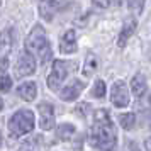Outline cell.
<instances>
[{"label": "cell", "instance_id": "obj_17", "mask_svg": "<svg viewBox=\"0 0 151 151\" xmlns=\"http://www.w3.org/2000/svg\"><path fill=\"white\" fill-rule=\"evenodd\" d=\"M107 93V87H105V82L104 80H97L93 83V88H92V97H95V99H104Z\"/></svg>", "mask_w": 151, "mask_h": 151}, {"label": "cell", "instance_id": "obj_15", "mask_svg": "<svg viewBox=\"0 0 151 151\" xmlns=\"http://www.w3.org/2000/svg\"><path fill=\"white\" fill-rule=\"evenodd\" d=\"M97 68H99V60H97V56L93 53H90L87 56V60H85V65H83V75L92 76L97 71Z\"/></svg>", "mask_w": 151, "mask_h": 151}, {"label": "cell", "instance_id": "obj_12", "mask_svg": "<svg viewBox=\"0 0 151 151\" xmlns=\"http://www.w3.org/2000/svg\"><path fill=\"white\" fill-rule=\"evenodd\" d=\"M17 93H19V97H21L22 100L32 102L36 97H37V85H36V82H24L19 85Z\"/></svg>", "mask_w": 151, "mask_h": 151}, {"label": "cell", "instance_id": "obj_26", "mask_svg": "<svg viewBox=\"0 0 151 151\" xmlns=\"http://www.w3.org/2000/svg\"><path fill=\"white\" fill-rule=\"evenodd\" d=\"M0 144H2V136H0Z\"/></svg>", "mask_w": 151, "mask_h": 151}, {"label": "cell", "instance_id": "obj_20", "mask_svg": "<svg viewBox=\"0 0 151 151\" xmlns=\"http://www.w3.org/2000/svg\"><path fill=\"white\" fill-rule=\"evenodd\" d=\"M144 2L146 0H129V9L134 12V14H141L144 7Z\"/></svg>", "mask_w": 151, "mask_h": 151}, {"label": "cell", "instance_id": "obj_24", "mask_svg": "<svg viewBox=\"0 0 151 151\" xmlns=\"http://www.w3.org/2000/svg\"><path fill=\"white\" fill-rule=\"evenodd\" d=\"M144 148H146V151H150V139L144 141Z\"/></svg>", "mask_w": 151, "mask_h": 151}, {"label": "cell", "instance_id": "obj_7", "mask_svg": "<svg viewBox=\"0 0 151 151\" xmlns=\"http://www.w3.org/2000/svg\"><path fill=\"white\" fill-rule=\"evenodd\" d=\"M39 110V124L42 131H51L55 127V109L48 102H42L37 105Z\"/></svg>", "mask_w": 151, "mask_h": 151}, {"label": "cell", "instance_id": "obj_18", "mask_svg": "<svg viewBox=\"0 0 151 151\" xmlns=\"http://www.w3.org/2000/svg\"><path fill=\"white\" fill-rule=\"evenodd\" d=\"M10 46H12V36H10V31L0 32V53L9 51Z\"/></svg>", "mask_w": 151, "mask_h": 151}, {"label": "cell", "instance_id": "obj_11", "mask_svg": "<svg viewBox=\"0 0 151 151\" xmlns=\"http://www.w3.org/2000/svg\"><path fill=\"white\" fill-rule=\"evenodd\" d=\"M136 27H137L136 19H129V21L124 24L122 29H121V32H119V37H117V46H119V48H124V46L127 44V41L131 39V36L134 34Z\"/></svg>", "mask_w": 151, "mask_h": 151}, {"label": "cell", "instance_id": "obj_23", "mask_svg": "<svg viewBox=\"0 0 151 151\" xmlns=\"http://www.w3.org/2000/svg\"><path fill=\"white\" fill-rule=\"evenodd\" d=\"M9 68V58L7 56H0V71H5Z\"/></svg>", "mask_w": 151, "mask_h": 151}, {"label": "cell", "instance_id": "obj_4", "mask_svg": "<svg viewBox=\"0 0 151 151\" xmlns=\"http://www.w3.org/2000/svg\"><path fill=\"white\" fill-rule=\"evenodd\" d=\"M75 68H76V65L73 61H65V60H56V61H53L51 73L48 75V80H46L49 90H53V92L60 90L61 83L70 75V71H75Z\"/></svg>", "mask_w": 151, "mask_h": 151}, {"label": "cell", "instance_id": "obj_16", "mask_svg": "<svg viewBox=\"0 0 151 151\" xmlns=\"http://www.w3.org/2000/svg\"><path fill=\"white\" fill-rule=\"evenodd\" d=\"M119 124L122 126L126 131H131L136 124V116L132 112H127V114H121L119 116Z\"/></svg>", "mask_w": 151, "mask_h": 151}, {"label": "cell", "instance_id": "obj_8", "mask_svg": "<svg viewBox=\"0 0 151 151\" xmlns=\"http://www.w3.org/2000/svg\"><path fill=\"white\" fill-rule=\"evenodd\" d=\"M83 88H85V83L83 82H80V80H71L66 87L61 88L60 97H61V100H65V102H73V100H76L80 97Z\"/></svg>", "mask_w": 151, "mask_h": 151}, {"label": "cell", "instance_id": "obj_3", "mask_svg": "<svg viewBox=\"0 0 151 151\" xmlns=\"http://www.w3.org/2000/svg\"><path fill=\"white\" fill-rule=\"evenodd\" d=\"M34 114L29 109H19L17 112H14V116L9 119V132L12 137H22L32 132L34 129Z\"/></svg>", "mask_w": 151, "mask_h": 151}, {"label": "cell", "instance_id": "obj_2", "mask_svg": "<svg viewBox=\"0 0 151 151\" xmlns=\"http://www.w3.org/2000/svg\"><path fill=\"white\" fill-rule=\"evenodd\" d=\"M26 51L34 58H37L41 65H46L51 60V56H53L51 44H49L48 36L41 26H34V29L29 32L27 39H26Z\"/></svg>", "mask_w": 151, "mask_h": 151}, {"label": "cell", "instance_id": "obj_14", "mask_svg": "<svg viewBox=\"0 0 151 151\" xmlns=\"http://www.w3.org/2000/svg\"><path fill=\"white\" fill-rule=\"evenodd\" d=\"M76 132V127L73 126V124H60V127H58V131H56V134H58V137L61 139V141H70L71 137L75 136Z\"/></svg>", "mask_w": 151, "mask_h": 151}, {"label": "cell", "instance_id": "obj_25", "mask_svg": "<svg viewBox=\"0 0 151 151\" xmlns=\"http://www.w3.org/2000/svg\"><path fill=\"white\" fill-rule=\"evenodd\" d=\"M4 109V100H2V97H0V110Z\"/></svg>", "mask_w": 151, "mask_h": 151}, {"label": "cell", "instance_id": "obj_5", "mask_svg": "<svg viewBox=\"0 0 151 151\" xmlns=\"http://www.w3.org/2000/svg\"><path fill=\"white\" fill-rule=\"evenodd\" d=\"M36 71V58L29 55L27 51H24L19 55L17 63H15V76L17 78H24V76L32 75Z\"/></svg>", "mask_w": 151, "mask_h": 151}, {"label": "cell", "instance_id": "obj_6", "mask_svg": "<svg viewBox=\"0 0 151 151\" xmlns=\"http://www.w3.org/2000/svg\"><path fill=\"white\" fill-rule=\"evenodd\" d=\"M110 100L112 104L119 107V109H122V107H127L131 104V99H129V88H127V85L124 82H116L112 85V88H110Z\"/></svg>", "mask_w": 151, "mask_h": 151}, {"label": "cell", "instance_id": "obj_9", "mask_svg": "<svg viewBox=\"0 0 151 151\" xmlns=\"http://www.w3.org/2000/svg\"><path fill=\"white\" fill-rule=\"evenodd\" d=\"M63 7L61 0H41L39 2V14L44 21L51 22L53 17L56 15V12Z\"/></svg>", "mask_w": 151, "mask_h": 151}, {"label": "cell", "instance_id": "obj_22", "mask_svg": "<svg viewBox=\"0 0 151 151\" xmlns=\"http://www.w3.org/2000/svg\"><path fill=\"white\" fill-rule=\"evenodd\" d=\"M88 109H90V105H88V104H80V105L76 107V112H78V114H80V116L83 117V116H87Z\"/></svg>", "mask_w": 151, "mask_h": 151}, {"label": "cell", "instance_id": "obj_10", "mask_svg": "<svg viewBox=\"0 0 151 151\" xmlns=\"http://www.w3.org/2000/svg\"><path fill=\"white\" fill-rule=\"evenodd\" d=\"M76 49H78V46H76V32L73 29H68L60 37V51L63 55H71Z\"/></svg>", "mask_w": 151, "mask_h": 151}, {"label": "cell", "instance_id": "obj_19", "mask_svg": "<svg viewBox=\"0 0 151 151\" xmlns=\"http://www.w3.org/2000/svg\"><path fill=\"white\" fill-rule=\"evenodd\" d=\"M10 88H12V78L9 75H5V73H2L0 75V92H10Z\"/></svg>", "mask_w": 151, "mask_h": 151}, {"label": "cell", "instance_id": "obj_1", "mask_svg": "<svg viewBox=\"0 0 151 151\" xmlns=\"http://www.w3.org/2000/svg\"><path fill=\"white\" fill-rule=\"evenodd\" d=\"M90 143L100 151H116L117 144V131L110 119L109 112L100 109L93 116L92 132H90Z\"/></svg>", "mask_w": 151, "mask_h": 151}, {"label": "cell", "instance_id": "obj_21", "mask_svg": "<svg viewBox=\"0 0 151 151\" xmlns=\"http://www.w3.org/2000/svg\"><path fill=\"white\" fill-rule=\"evenodd\" d=\"M93 2V5L99 9H107L110 7V4H112V0H92Z\"/></svg>", "mask_w": 151, "mask_h": 151}, {"label": "cell", "instance_id": "obj_13", "mask_svg": "<svg viewBox=\"0 0 151 151\" xmlns=\"http://www.w3.org/2000/svg\"><path fill=\"white\" fill-rule=\"evenodd\" d=\"M146 90H148L146 76L141 75V73H137V75L131 80V92L134 93V97H137V99H143L144 93H146Z\"/></svg>", "mask_w": 151, "mask_h": 151}]
</instances>
